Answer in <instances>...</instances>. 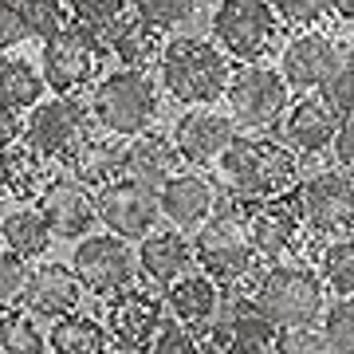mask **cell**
<instances>
[{"label":"cell","instance_id":"cell-18","mask_svg":"<svg viewBox=\"0 0 354 354\" xmlns=\"http://www.w3.org/2000/svg\"><path fill=\"white\" fill-rule=\"evenodd\" d=\"M162 319H165V304L158 295L127 288V291H118V295L106 299V323L102 327H106L111 342H118V351L146 354Z\"/></svg>","mask_w":354,"mask_h":354},{"label":"cell","instance_id":"cell-10","mask_svg":"<svg viewBox=\"0 0 354 354\" xmlns=\"http://www.w3.org/2000/svg\"><path fill=\"white\" fill-rule=\"evenodd\" d=\"M291 205L304 221L307 232L319 236H346L354 228V174L346 169H319L311 177H299L291 189Z\"/></svg>","mask_w":354,"mask_h":354},{"label":"cell","instance_id":"cell-36","mask_svg":"<svg viewBox=\"0 0 354 354\" xmlns=\"http://www.w3.org/2000/svg\"><path fill=\"white\" fill-rule=\"evenodd\" d=\"M146 354H201V335L193 327H185L181 319L169 315L158 323V335H153Z\"/></svg>","mask_w":354,"mask_h":354},{"label":"cell","instance_id":"cell-46","mask_svg":"<svg viewBox=\"0 0 354 354\" xmlns=\"http://www.w3.org/2000/svg\"><path fill=\"white\" fill-rule=\"evenodd\" d=\"M114 354H134V351H114Z\"/></svg>","mask_w":354,"mask_h":354},{"label":"cell","instance_id":"cell-22","mask_svg":"<svg viewBox=\"0 0 354 354\" xmlns=\"http://www.w3.org/2000/svg\"><path fill=\"white\" fill-rule=\"evenodd\" d=\"M99 39H102V51H106V55H114L122 67H138V71L158 67L162 48H165V32H158L153 24L138 20L134 12L122 16L118 24H111Z\"/></svg>","mask_w":354,"mask_h":354},{"label":"cell","instance_id":"cell-20","mask_svg":"<svg viewBox=\"0 0 354 354\" xmlns=\"http://www.w3.org/2000/svg\"><path fill=\"white\" fill-rule=\"evenodd\" d=\"M83 291L87 288L79 283V276L67 264H39L28 276L20 307L36 319H59V315H71L75 311L79 299H83Z\"/></svg>","mask_w":354,"mask_h":354},{"label":"cell","instance_id":"cell-41","mask_svg":"<svg viewBox=\"0 0 354 354\" xmlns=\"http://www.w3.org/2000/svg\"><path fill=\"white\" fill-rule=\"evenodd\" d=\"M24 39H28V28L16 12V0H0V55L12 51L16 44H24Z\"/></svg>","mask_w":354,"mask_h":354},{"label":"cell","instance_id":"cell-32","mask_svg":"<svg viewBox=\"0 0 354 354\" xmlns=\"http://www.w3.org/2000/svg\"><path fill=\"white\" fill-rule=\"evenodd\" d=\"M0 354H48V335L28 311H0Z\"/></svg>","mask_w":354,"mask_h":354},{"label":"cell","instance_id":"cell-16","mask_svg":"<svg viewBox=\"0 0 354 354\" xmlns=\"http://www.w3.org/2000/svg\"><path fill=\"white\" fill-rule=\"evenodd\" d=\"M216 201H221V185L213 177H205L201 169H193V165L177 169L158 189L162 221H169V228H177V232H197L213 216Z\"/></svg>","mask_w":354,"mask_h":354},{"label":"cell","instance_id":"cell-6","mask_svg":"<svg viewBox=\"0 0 354 354\" xmlns=\"http://www.w3.org/2000/svg\"><path fill=\"white\" fill-rule=\"evenodd\" d=\"M95 134V114L91 102H83L79 95H55V99H39L28 111L24 134L20 138L32 146L36 153H44L48 162H71V153Z\"/></svg>","mask_w":354,"mask_h":354},{"label":"cell","instance_id":"cell-35","mask_svg":"<svg viewBox=\"0 0 354 354\" xmlns=\"http://www.w3.org/2000/svg\"><path fill=\"white\" fill-rule=\"evenodd\" d=\"M319 330H323L327 354H354V295H342L335 307H327Z\"/></svg>","mask_w":354,"mask_h":354},{"label":"cell","instance_id":"cell-26","mask_svg":"<svg viewBox=\"0 0 354 354\" xmlns=\"http://www.w3.org/2000/svg\"><path fill=\"white\" fill-rule=\"evenodd\" d=\"M48 181V158L36 153L28 142H12L0 150V189L16 197V201H28L36 197Z\"/></svg>","mask_w":354,"mask_h":354},{"label":"cell","instance_id":"cell-30","mask_svg":"<svg viewBox=\"0 0 354 354\" xmlns=\"http://www.w3.org/2000/svg\"><path fill=\"white\" fill-rule=\"evenodd\" d=\"M319 279L323 288L335 295H354V236H335V241L319 252Z\"/></svg>","mask_w":354,"mask_h":354},{"label":"cell","instance_id":"cell-37","mask_svg":"<svg viewBox=\"0 0 354 354\" xmlns=\"http://www.w3.org/2000/svg\"><path fill=\"white\" fill-rule=\"evenodd\" d=\"M28 276H32L28 260H20L8 248H0V311H8V307L20 304V295L28 288Z\"/></svg>","mask_w":354,"mask_h":354},{"label":"cell","instance_id":"cell-29","mask_svg":"<svg viewBox=\"0 0 354 354\" xmlns=\"http://www.w3.org/2000/svg\"><path fill=\"white\" fill-rule=\"evenodd\" d=\"M0 241H4L8 252L20 256V260H39V256L48 252L51 232H48V225H44V216H39L36 205L32 209L20 205V209L0 216Z\"/></svg>","mask_w":354,"mask_h":354},{"label":"cell","instance_id":"cell-19","mask_svg":"<svg viewBox=\"0 0 354 354\" xmlns=\"http://www.w3.org/2000/svg\"><path fill=\"white\" fill-rule=\"evenodd\" d=\"M342 114L330 106L323 95H304L299 102H288L283 111V142H288L295 158H319L323 150L335 146Z\"/></svg>","mask_w":354,"mask_h":354},{"label":"cell","instance_id":"cell-38","mask_svg":"<svg viewBox=\"0 0 354 354\" xmlns=\"http://www.w3.org/2000/svg\"><path fill=\"white\" fill-rule=\"evenodd\" d=\"M272 8H276V16L283 20L288 28H315L323 16L330 12L327 0H272Z\"/></svg>","mask_w":354,"mask_h":354},{"label":"cell","instance_id":"cell-23","mask_svg":"<svg viewBox=\"0 0 354 354\" xmlns=\"http://www.w3.org/2000/svg\"><path fill=\"white\" fill-rule=\"evenodd\" d=\"M162 304L174 319H181L185 327L205 330L213 323L216 307H221V283L205 272H185L181 279H174L169 288L162 291Z\"/></svg>","mask_w":354,"mask_h":354},{"label":"cell","instance_id":"cell-8","mask_svg":"<svg viewBox=\"0 0 354 354\" xmlns=\"http://www.w3.org/2000/svg\"><path fill=\"white\" fill-rule=\"evenodd\" d=\"M209 32L228 59L252 64L272 48L279 32V16L272 0H216L209 12Z\"/></svg>","mask_w":354,"mask_h":354},{"label":"cell","instance_id":"cell-3","mask_svg":"<svg viewBox=\"0 0 354 354\" xmlns=\"http://www.w3.org/2000/svg\"><path fill=\"white\" fill-rule=\"evenodd\" d=\"M193 260L221 288L256 283L252 268L260 260H256L252 241H248V205L221 189V201H216L213 216L193 232Z\"/></svg>","mask_w":354,"mask_h":354},{"label":"cell","instance_id":"cell-25","mask_svg":"<svg viewBox=\"0 0 354 354\" xmlns=\"http://www.w3.org/2000/svg\"><path fill=\"white\" fill-rule=\"evenodd\" d=\"M181 165L185 162H181L174 138H165V134H158V130H146V134H138V138L127 142V177L150 185V189H162Z\"/></svg>","mask_w":354,"mask_h":354},{"label":"cell","instance_id":"cell-15","mask_svg":"<svg viewBox=\"0 0 354 354\" xmlns=\"http://www.w3.org/2000/svg\"><path fill=\"white\" fill-rule=\"evenodd\" d=\"M304 221L288 197H276V201H260L248 205V241H252V252L260 264H288L291 256L299 252V241H304Z\"/></svg>","mask_w":354,"mask_h":354},{"label":"cell","instance_id":"cell-13","mask_svg":"<svg viewBox=\"0 0 354 354\" xmlns=\"http://www.w3.org/2000/svg\"><path fill=\"white\" fill-rule=\"evenodd\" d=\"M346 51L335 36L319 32V28H304L279 48V75L288 79V87L295 91H323L330 79L342 71Z\"/></svg>","mask_w":354,"mask_h":354},{"label":"cell","instance_id":"cell-11","mask_svg":"<svg viewBox=\"0 0 354 354\" xmlns=\"http://www.w3.org/2000/svg\"><path fill=\"white\" fill-rule=\"evenodd\" d=\"M71 272L79 283L95 295H118V291L134 288V272H138V256L130 252V244L114 232H87L71 252Z\"/></svg>","mask_w":354,"mask_h":354},{"label":"cell","instance_id":"cell-44","mask_svg":"<svg viewBox=\"0 0 354 354\" xmlns=\"http://www.w3.org/2000/svg\"><path fill=\"white\" fill-rule=\"evenodd\" d=\"M327 8L342 20H354V0H327Z\"/></svg>","mask_w":354,"mask_h":354},{"label":"cell","instance_id":"cell-40","mask_svg":"<svg viewBox=\"0 0 354 354\" xmlns=\"http://www.w3.org/2000/svg\"><path fill=\"white\" fill-rule=\"evenodd\" d=\"M319 95H323V99H327L339 114L354 111V64H342V71L330 79L327 87L319 91Z\"/></svg>","mask_w":354,"mask_h":354},{"label":"cell","instance_id":"cell-28","mask_svg":"<svg viewBox=\"0 0 354 354\" xmlns=\"http://www.w3.org/2000/svg\"><path fill=\"white\" fill-rule=\"evenodd\" d=\"M106 346H111V335L91 315L71 311V315L51 319V330H48L51 354H106Z\"/></svg>","mask_w":354,"mask_h":354},{"label":"cell","instance_id":"cell-33","mask_svg":"<svg viewBox=\"0 0 354 354\" xmlns=\"http://www.w3.org/2000/svg\"><path fill=\"white\" fill-rule=\"evenodd\" d=\"M122 16H130V0H67V20L95 36H102Z\"/></svg>","mask_w":354,"mask_h":354},{"label":"cell","instance_id":"cell-31","mask_svg":"<svg viewBox=\"0 0 354 354\" xmlns=\"http://www.w3.org/2000/svg\"><path fill=\"white\" fill-rule=\"evenodd\" d=\"M205 0H130V12L158 32H181L201 16Z\"/></svg>","mask_w":354,"mask_h":354},{"label":"cell","instance_id":"cell-5","mask_svg":"<svg viewBox=\"0 0 354 354\" xmlns=\"http://www.w3.org/2000/svg\"><path fill=\"white\" fill-rule=\"evenodd\" d=\"M252 307L276 330L315 327V323H323V311H327V288L311 268L272 264L252 283Z\"/></svg>","mask_w":354,"mask_h":354},{"label":"cell","instance_id":"cell-9","mask_svg":"<svg viewBox=\"0 0 354 354\" xmlns=\"http://www.w3.org/2000/svg\"><path fill=\"white\" fill-rule=\"evenodd\" d=\"M102 39L87 28H79L67 20L55 36L44 39V51H39V75L48 83V91L55 95H79L87 91L95 79H99L102 67Z\"/></svg>","mask_w":354,"mask_h":354},{"label":"cell","instance_id":"cell-47","mask_svg":"<svg viewBox=\"0 0 354 354\" xmlns=\"http://www.w3.org/2000/svg\"><path fill=\"white\" fill-rule=\"evenodd\" d=\"M205 4H216V0H205Z\"/></svg>","mask_w":354,"mask_h":354},{"label":"cell","instance_id":"cell-4","mask_svg":"<svg viewBox=\"0 0 354 354\" xmlns=\"http://www.w3.org/2000/svg\"><path fill=\"white\" fill-rule=\"evenodd\" d=\"M158 111H162V87L153 83L150 71H138V67H118L91 87L95 127L114 138H138L153 130Z\"/></svg>","mask_w":354,"mask_h":354},{"label":"cell","instance_id":"cell-43","mask_svg":"<svg viewBox=\"0 0 354 354\" xmlns=\"http://www.w3.org/2000/svg\"><path fill=\"white\" fill-rule=\"evenodd\" d=\"M20 134H24V118H20L16 111H8V106H0V150L12 146Z\"/></svg>","mask_w":354,"mask_h":354},{"label":"cell","instance_id":"cell-45","mask_svg":"<svg viewBox=\"0 0 354 354\" xmlns=\"http://www.w3.org/2000/svg\"><path fill=\"white\" fill-rule=\"evenodd\" d=\"M342 51H346V64H354V24H351V39L342 44Z\"/></svg>","mask_w":354,"mask_h":354},{"label":"cell","instance_id":"cell-14","mask_svg":"<svg viewBox=\"0 0 354 354\" xmlns=\"http://www.w3.org/2000/svg\"><path fill=\"white\" fill-rule=\"evenodd\" d=\"M36 209L44 216V225H48V232L59 236V241H83L99 221L95 189H87L71 169L44 181V189L36 193Z\"/></svg>","mask_w":354,"mask_h":354},{"label":"cell","instance_id":"cell-2","mask_svg":"<svg viewBox=\"0 0 354 354\" xmlns=\"http://www.w3.org/2000/svg\"><path fill=\"white\" fill-rule=\"evenodd\" d=\"M232 59L205 36H174L165 39L158 59V87L181 106H213L225 99Z\"/></svg>","mask_w":354,"mask_h":354},{"label":"cell","instance_id":"cell-39","mask_svg":"<svg viewBox=\"0 0 354 354\" xmlns=\"http://www.w3.org/2000/svg\"><path fill=\"white\" fill-rule=\"evenodd\" d=\"M272 354H327V342H323V330H315V327L279 330Z\"/></svg>","mask_w":354,"mask_h":354},{"label":"cell","instance_id":"cell-7","mask_svg":"<svg viewBox=\"0 0 354 354\" xmlns=\"http://www.w3.org/2000/svg\"><path fill=\"white\" fill-rule=\"evenodd\" d=\"M288 91H291L288 79L272 64L252 59V64L232 67V79H228V91H225L228 118L236 122V130H248V134L276 127L283 111H288Z\"/></svg>","mask_w":354,"mask_h":354},{"label":"cell","instance_id":"cell-21","mask_svg":"<svg viewBox=\"0 0 354 354\" xmlns=\"http://www.w3.org/2000/svg\"><path fill=\"white\" fill-rule=\"evenodd\" d=\"M138 272L150 279L158 291H165L174 279H181L185 272H193V241L189 232L177 228H153L150 236L138 241Z\"/></svg>","mask_w":354,"mask_h":354},{"label":"cell","instance_id":"cell-17","mask_svg":"<svg viewBox=\"0 0 354 354\" xmlns=\"http://www.w3.org/2000/svg\"><path fill=\"white\" fill-rule=\"evenodd\" d=\"M241 130L236 122L221 111H209V106H189V111L177 118L174 127V146L181 153V162L193 165V169H209L225 158V150L232 146Z\"/></svg>","mask_w":354,"mask_h":354},{"label":"cell","instance_id":"cell-27","mask_svg":"<svg viewBox=\"0 0 354 354\" xmlns=\"http://www.w3.org/2000/svg\"><path fill=\"white\" fill-rule=\"evenodd\" d=\"M44 75H39V67L24 55H0V106H8V111L24 114L32 111L39 99H44Z\"/></svg>","mask_w":354,"mask_h":354},{"label":"cell","instance_id":"cell-24","mask_svg":"<svg viewBox=\"0 0 354 354\" xmlns=\"http://www.w3.org/2000/svg\"><path fill=\"white\" fill-rule=\"evenodd\" d=\"M127 142L130 138H114V134H91L75 153L67 169L87 185V189H102L118 177H127Z\"/></svg>","mask_w":354,"mask_h":354},{"label":"cell","instance_id":"cell-1","mask_svg":"<svg viewBox=\"0 0 354 354\" xmlns=\"http://www.w3.org/2000/svg\"><path fill=\"white\" fill-rule=\"evenodd\" d=\"M221 189L244 205L276 201L299 185V158L288 142L236 134L221 158Z\"/></svg>","mask_w":354,"mask_h":354},{"label":"cell","instance_id":"cell-42","mask_svg":"<svg viewBox=\"0 0 354 354\" xmlns=\"http://www.w3.org/2000/svg\"><path fill=\"white\" fill-rule=\"evenodd\" d=\"M335 158H339V165L346 169V174H354V111H346L339 118V134H335Z\"/></svg>","mask_w":354,"mask_h":354},{"label":"cell","instance_id":"cell-12","mask_svg":"<svg viewBox=\"0 0 354 354\" xmlns=\"http://www.w3.org/2000/svg\"><path fill=\"white\" fill-rule=\"evenodd\" d=\"M95 213H99V225L122 241H142L150 236L158 221H162V209H158V189L142 185L134 177H118L111 185L95 189Z\"/></svg>","mask_w":354,"mask_h":354},{"label":"cell","instance_id":"cell-34","mask_svg":"<svg viewBox=\"0 0 354 354\" xmlns=\"http://www.w3.org/2000/svg\"><path fill=\"white\" fill-rule=\"evenodd\" d=\"M16 12L32 39H48L67 24V0H16Z\"/></svg>","mask_w":354,"mask_h":354}]
</instances>
